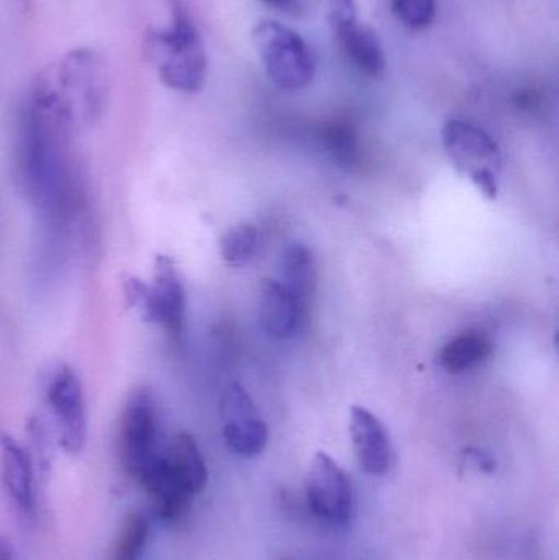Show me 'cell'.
<instances>
[{
    "mask_svg": "<svg viewBox=\"0 0 559 560\" xmlns=\"http://www.w3.org/2000/svg\"><path fill=\"white\" fill-rule=\"evenodd\" d=\"M78 120L39 75L20 118L16 160L26 199L56 225L66 222L71 210L69 138Z\"/></svg>",
    "mask_w": 559,
    "mask_h": 560,
    "instance_id": "1",
    "label": "cell"
},
{
    "mask_svg": "<svg viewBox=\"0 0 559 560\" xmlns=\"http://www.w3.org/2000/svg\"><path fill=\"white\" fill-rule=\"evenodd\" d=\"M171 20L148 36V56L166 88L196 94L207 81L206 46L184 0H170Z\"/></svg>",
    "mask_w": 559,
    "mask_h": 560,
    "instance_id": "2",
    "label": "cell"
},
{
    "mask_svg": "<svg viewBox=\"0 0 559 560\" xmlns=\"http://www.w3.org/2000/svg\"><path fill=\"white\" fill-rule=\"evenodd\" d=\"M128 305L137 310L141 319L161 326L174 345H183L186 322V289L170 256H158L153 278L125 280Z\"/></svg>",
    "mask_w": 559,
    "mask_h": 560,
    "instance_id": "3",
    "label": "cell"
},
{
    "mask_svg": "<svg viewBox=\"0 0 559 560\" xmlns=\"http://www.w3.org/2000/svg\"><path fill=\"white\" fill-rule=\"evenodd\" d=\"M443 148L455 170L468 176L482 196L498 197L502 151L491 135L471 121L453 118L443 127Z\"/></svg>",
    "mask_w": 559,
    "mask_h": 560,
    "instance_id": "4",
    "label": "cell"
},
{
    "mask_svg": "<svg viewBox=\"0 0 559 560\" xmlns=\"http://www.w3.org/2000/svg\"><path fill=\"white\" fill-rule=\"evenodd\" d=\"M253 43L266 74L282 91H299L314 78V59L302 36L276 20H263L253 28Z\"/></svg>",
    "mask_w": 559,
    "mask_h": 560,
    "instance_id": "5",
    "label": "cell"
},
{
    "mask_svg": "<svg viewBox=\"0 0 559 560\" xmlns=\"http://www.w3.org/2000/svg\"><path fill=\"white\" fill-rule=\"evenodd\" d=\"M118 459L131 479L138 480L160 454V418L153 395L138 390L121 411L118 424Z\"/></svg>",
    "mask_w": 559,
    "mask_h": 560,
    "instance_id": "6",
    "label": "cell"
},
{
    "mask_svg": "<svg viewBox=\"0 0 559 560\" xmlns=\"http://www.w3.org/2000/svg\"><path fill=\"white\" fill-rule=\"evenodd\" d=\"M308 509L321 522L345 526L353 513V490L340 466L327 453H317L305 477Z\"/></svg>",
    "mask_w": 559,
    "mask_h": 560,
    "instance_id": "7",
    "label": "cell"
},
{
    "mask_svg": "<svg viewBox=\"0 0 559 560\" xmlns=\"http://www.w3.org/2000/svg\"><path fill=\"white\" fill-rule=\"evenodd\" d=\"M46 401L62 450L69 454L81 453L88 441V407L81 378L69 365H62L49 378Z\"/></svg>",
    "mask_w": 559,
    "mask_h": 560,
    "instance_id": "8",
    "label": "cell"
},
{
    "mask_svg": "<svg viewBox=\"0 0 559 560\" xmlns=\"http://www.w3.org/2000/svg\"><path fill=\"white\" fill-rule=\"evenodd\" d=\"M220 417L223 421V441L230 453L249 459L259 456L268 446V427L258 417L246 388L236 382H232L223 392Z\"/></svg>",
    "mask_w": 559,
    "mask_h": 560,
    "instance_id": "9",
    "label": "cell"
},
{
    "mask_svg": "<svg viewBox=\"0 0 559 560\" xmlns=\"http://www.w3.org/2000/svg\"><path fill=\"white\" fill-rule=\"evenodd\" d=\"M350 434L360 469L368 476H384L393 460V446L380 418L368 408L354 405L350 413Z\"/></svg>",
    "mask_w": 559,
    "mask_h": 560,
    "instance_id": "10",
    "label": "cell"
},
{
    "mask_svg": "<svg viewBox=\"0 0 559 560\" xmlns=\"http://www.w3.org/2000/svg\"><path fill=\"white\" fill-rule=\"evenodd\" d=\"M161 453V451H160ZM140 486L147 492L151 503V512L164 525L176 526L184 522L194 497L189 495L176 480L171 477L161 460V454L144 470L143 476L138 479Z\"/></svg>",
    "mask_w": 559,
    "mask_h": 560,
    "instance_id": "11",
    "label": "cell"
},
{
    "mask_svg": "<svg viewBox=\"0 0 559 560\" xmlns=\"http://www.w3.org/2000/svg\"><path fill=\"white\" fill-rule=\"evenodd\" d=\"M0 463L2 479L12 502L20 513L35 515V477L28 453L9 434L0 433Z\"/></svg>",
    "mask_w": 559,
    "mask_h": 560,
    "instance_id": "12",
    "label": "cell"
},
{
    "mask_svg": "<svg viewBox=\"0 0 559 560\" xmlns=\"http://www.w3.org/2000/svg\"><path fill=\"white\" fill-rule=\"evenodd\" d=\"M305 310L288 287L278 280H266L259 302V318L271 338H292L304 323Z\"/></svg>",
    "mask_w": 559,
    "mask_h": 560,
    "instance_id": "13",
    "label": "cell"
},
{
    "mask_svg": "<svg viewBox=\"0 0 559 560\" xmlns=\"http://www.w3.org/2000/svg\"><path fill=\"white\" fill-rule=\"evenodd\" d=\"M161 460L174 480L196 499L209 480L206 459L199 444L189 433H179L161 450Z\"/></svg>",
    "mask_w": 559,
    "mask_h": 560,
    "instance_id": "14",
    "label": "cell"
},
{
    "mask_svg": "<svg viewBox=\"0 0 559 560\" xmlns=\"http://www.w3.org/2000/svg\"><path fill=\"white\" fill-rule=\"evenodd\" d=\"M338 45L343 49L347 58L370 78H381L386 71V55L383 45L373 30L368 26L357 25L343 30L335 35Z\"/></svg>",
    "mask_w": 559,
    "mask_h": 560,
    "instance_id": "15",
    "label": "cell"
},
{
    "mask_svg": "<svg viewBox=\"0 0 559 560\" xmlns=\"http://www.w3.org/2000/svg\"><path fill=\"white\" fill-rule=\"evenodd\" d=\"M494 352V342L482 331H465L443 346L439 362L452 374H463L488 361Z\"/></svg>",
    "mask_w": 559,
    "mask_h": 560,
    "instance_id": "16",
    "label": "cell"
},
{
    "mask_svg": "<svg viewBox=\"0 0 559 560\" xmlns=\"http://www.w3.org/2000/svg\"><path fill=\"white\" fill-rule=\"evenodd\" d=\"M315 258L307 246L294 243L286 249L281 259V283L288 287L295 299L307 308L308 299L315 289Z\"/></svg>",
    "mask_w": 559,
    "mask_h": 560,
    "instance_id": "17",
    "label": "cell"
},
{
    "mask_svg": "<svg viewBox=\"0 0 559 560\" xmlns=\"http://www.w3.org/2000/svg\"><path fill=\"white\" fill-rule=\"evenodd\" d=\"M150 532V515L141 509L130 510L118 528L114 560H140L147 549Z\"/></svg>",
    "mask_w": 559,
    "mask_h": 560,
    "instance_id": "18",
    "label": "cell"
},
{
    "mask_svg": "<svg viewBox=\"0 0 559 560\" xmlns=\"http://www.w3.org/2000/svg\"><path fill=\"white\" fill-rule=\"evenodd\" d=\"M321 141L338 166L353 167L360 161L357 130L348 121L325 124L321 130Z\"/></svg>",
    "mask_w": 559,
    "mask_h": 560,
    "instance_id": "19",
    "label": "cell"
},
{
    "mask_svg": "<svg viewBox=\"0 0 559 560\" xmlns=\"http://www.w3.org/2000/svg\"><path fill=\"white\" fill-rule=\"evenodd\" d=\"M258 246V232L252 223H238L220 240V255L232 268H243L252 261Z\"/></svg>",
    "mask_w": 559,
    "mask_h": 560,
    "instance_id": "20",
    "label": "cell"
},
{
    "mask_svg": "<svg viewBox=\"0 0 559 560\" xmlns=\"http://www.w3.org/2000/svg\"><path fill=\"white\" fill-rule=\"evenodd\" d=\"M397 19L412 30H426L432 25L436 13V0H391Z\"/></svg>",
    "mask_w": 559,
    "mask_h": 560,
    "instance_id": "21",
    "label": "cell"
},
{
    "mask_svg": "<svg viewBox=\"0 0 559 560\" xmlns=\"http://www.w3.org/2000/svg\"><path fill=\"white\" fill-rule=\"evenodd\" d=\"M358 23L357 0H328V25L334 35Z\"/></svg>",
    "mask_w": 559,
    "mask_h": 560,
    "instance_id": "22",
    "label": "cell"
},
{
    "mask_svg": "<svg viewBox=\"0 0 559 560\" xmlns=\"http://www.w3.org/2000/svg\"><path fill=\"white\" fill-rule=\"evenodd\" d=\"M463 460H465L466 466L475 467L476 470H481V472L492 474L496 470L494 457L486 451L476 450V447L465 450Z\"/></svg>",
    "mask_w": 559,
    "mask_h": 560,
    "instance_id": "23",
    "label": "cell"
},
{
    "mask_svg": "<svg viewBox=\"0 0 559 560\" xmlns=\"http://www.w3.org/2000/svg\"><path fill=\"white\" fill-rule=\"evenodd\" d=\"M541 102H544V97L535 88L521 89L517 95H515V105L522 112H531V114L532 112H537L544 105Z\"/></svg>",
    "mask_w": 559,
    "mask_h": 560,
    "instance_id": "24",
    "label": "cell"
},
{
    "mask_svg": "<svg viewBox=\"0 0 559 560\" xmlns=\"http://www.w3.org/2000/svg\"><path fill=\"white\" fill-rule=\"evenodd\" d=\"M0 560H13V548L9 539L0 538Z\"/></svg>",
    "mask_w": 559,
    "mask_h": 560,
    "instance_id": "25",
    "label": "cell"
},
{
    "mask_svg": "<svg viewBox=\"0 0 559 560\" xmlns=\"http://www.w3.org/2000/svg\"><path fill=\"white\" fill-rule=\"evenodd\" d=\"M261 2L269 7H276V9H288L294 0H261Z\"/></svg>",
    "mask_w": 559,
    "mask_h": 560,
    "instance_id": "26",
    "label": "cell"
}]
</instances>
